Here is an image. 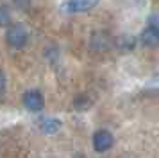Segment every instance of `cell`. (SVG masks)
<instances>
[{"label":"cell","instance_id":"cell-1","mask_svg":"<svg viewBox=\"0 0 159 158\" xmlns=\"http://www.w3.org/2000/svg\"><path fill=\"white\" fill-rule=\"evenodd\" d=\"M6 42L13 49H23L29 42V31L23 23H9L7 32H6Z\"/></svg>","mask_w":159,"mask_h":158},{"label":"cell","instance_id":"cell-2","mask_svg":"<svg viewBox=\"0 0 159 158\" xmlns=\"http://www.w3.org/2000/svg\"><path fill=\"white\" fill-rule=\"evenodd\" d=\"M22 102L29 111H41L45 108V97L39 90H29V92H25Z\"/></svg>","mask_w":159,"mask_h":158},{"label":"cell","instance_id":"cell-3","mask_svg":"<svg viewBox=\"0 0 159 158\" xmlns=\"http://www.w3.org/2000/svg\"><path fill=\"white\" fill-rule=\"evenodd\" d=\"M113 142H115V138H113V135L109 133L107 129H98V131L93 133V147L97 153L109 151L113 147Z\"/></svg>","mask_w":159,"mask_h":158},{"label":"cell","instance_id":"cell-4","mask_svg":"<svg viewBox=\"0 0 159 158\" xmlns=\"http://www.w3.org/2000/svg\"><path fill=\"white\" fill-rule=\"evenodd\" d=\"M100 4V0H68L66 11L68 13H86Z\"/></svg>","mask_w":159,"mask_h":158},{"label":"cell","instance_id":"cell-5","mask_svg":"<svg viewBox=\"0 0 159 158\" xmlns=\"http://www.w3.org/2000/svg\"><path fill=\"white\" fill-rule=\"evenodd\" d=\"M141 43L145 47H150V49H156L159 45V29L157 25H152V23H147L145 31L141 32Z\"/></svg>","mask_w":159,"mask_h":158},{"label":"cell","instance_id":"cell-6","mask_svg":"<svg viewBox=\"0 0 159 158\" xmlns=\"http://www.w3.org/2000/svg\"><path fill=\"white\" fill-rule=\"evenodd\" d=\"M38 128L45 135H56L59 129L63 128V122L59 121V119H56V117H43L38 122Z\"/></svg>","mask_w":159,"mask_h":158},{"label":"cell","instance_id":"cell-7","mask_svg":"<svg viewBox=\"0 0 159 158\" xmlns=\"http://www.w3.org/2000/svg\"><path fill=\"white\" fill-rule=\"evenodd\" d=\"M134 45H136V40L129 34H122L118 40H116V49L122 50V52H129V50L134 49Z\"/></svg>","mask_w":159,"mask_h":158},{"label":"cell","instance_id":"cell-8","mask_svg":"<svg viewBox=\"0 0 159 158\" xmlns=\"http://www.w3.org/2000/svg\"><path fill=\"white\" fill-rule=\"evenodd\" d=\"M91 45H93V49H98V50H106L109 47V36L104 34V32H97V34L91 38Z\"/></svg>","mask_w":159,"mask_h":158},{"label":"cell","instance_id":"cell-9","mask_svg":"<svg viewBox=\"0 0 159 158\" xmlns=\"http://www.w3.org/2000/svg\"><path fill=\"white\" fill-rule=\"evenodd\" d=\"M11 20H13L11 9L7 6H0V27H7Z\"/></svg>","mask_w":159,"mask_h":158},{"label":"cell","instance_id":"cell-10","mask_svg":"<svg viewBox=\"0 0 159 158\" xmlns=\"http://www.w3.org/2000/svg\"><path fill=\"white\" fill-rule=\"evenodd\" d=\"M89 106H91V101L88 95H79L73 101V108H77V110H88Z\"/></svg>","mask_w":159,"mask_h":158},{"label":"cell","instance_id":"cell-11","mask_svg":"<svg viewBox=\"0 0 159 158\" xmlns=\"http://www.w3.org/2000/svg\"><path fill=\"white\" fill-rule=\"evenodd\" d=\"M6 86H7V77H6V72L0 70V97L6 93Z\"/></svg>","mask_w":159,"mask_h":158}]
</instances>
